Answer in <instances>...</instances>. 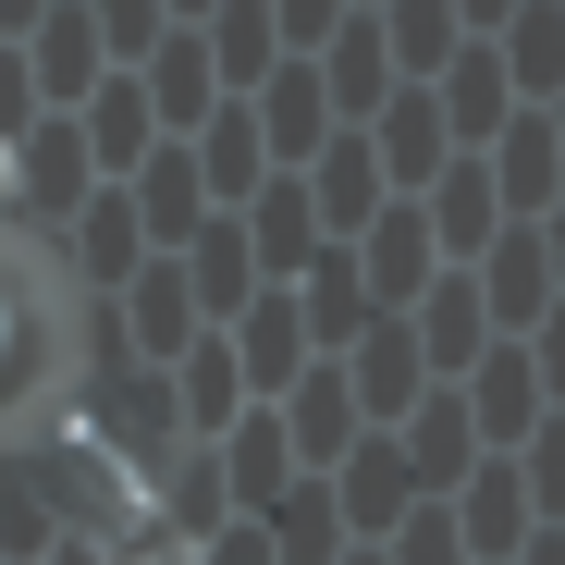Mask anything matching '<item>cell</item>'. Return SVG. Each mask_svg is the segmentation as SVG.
<instances>
[{
	"instance_id": "1",
	"label": "cell",
	"mask_w": 565,
	"mask_h": 565,
	"mask_svg": "<svg viewBox=\"0 0 565 565\" xmlns=\"http://www.w3.org/2000/svg\"><path fill=\"white\" fill-rule=\"evenodd\" d=\"M62 369V282L25 234H0V418H25Z\"/></svg>"
}]
</instances>
